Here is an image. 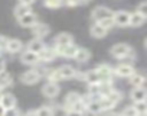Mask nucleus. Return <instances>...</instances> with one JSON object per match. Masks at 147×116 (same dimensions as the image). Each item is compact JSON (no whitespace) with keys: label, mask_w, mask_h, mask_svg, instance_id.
Here are the masks:
<instances>
[{"label":"nucleus","mask_w":147,"mask_h":116,"mask_svg":"<svg viewBox=\"0 0 147 116\" xmlns=\"http://www.w3.org/2000/svg\"><path fill=\"white\" fill-rule=\"evenodd\" d=\"M97 73L101 77V81H114V73H113V67H110L108 64H100L97 68Z\"/></svg>","instance_id":"obj_12"},{"label":"nucleus","mask_w":147,"mask_h":116,"mask_svg":"<svg viewBox=\"0 0 147 116\" xmlns=\"http://www.w3.org/2000/svg\"><path fill=\"white\" fill-rule=\"evenodd\" d=\"M38 55H39V61H43V63L53 61L55 58L58 57L55 46H48V45H45V46H43V49H42Z\"/></svg>","instance_id":"obj_11"},{"label":"nucleus","mask_w":147,"mask_h":116,"mask_svg":"<svg viewBox=\"0 0 147 116\" xmlns=\"http://www.w3.org/2000/svg\"><path fill=\"white\" fill-rule=\"evenodd\" d=\"M138 13H141L143 16H146L147 18V2H141L138 6H137V9H136Z\"/></svg>","instance_id":"obj_34"},{"label":"nucleus","mask_w":147,"mask_h":116,"mask_svg":"<svg viewBox=\"0 0 147 116\" xmlns=\"http://www.w3.org/2000/svg\"><path fill=\"white\" fill-rule=\"evenodd\" d=\"M43 46H45V44H43V39L33 38V39H30V41L28 42V45H26V49H29V51H32V52H36V54H39V52L43 49Z\"/></svg>","instance_id":"obj_22"},{"label":"nucleus","mask_w":147,"mask_h":116,"mask_svg":"<svg viewBox=\"0 0 147 116\" xmlns=\"http://www.w3.org/2000/svg\"><path fill=\"white\" fill-rule=\"evenodd\" d=\"M55 112H53V107L52 106H42L36 110H33V115L36 116H52Z\"/></svg>","instance_id":"obj_29"},{"label":"nucleus","mask_w":147,"mask_h":116,"mask_svg":"<svg viewBox=\"0 0 147 116\" xmlns=\"http://www.w3.org/2000/svg\"><path fill=\"white\" fill-rule=\"evenodd\" d=\"M133 107L136 109L137 116H144V115H147V102H146V100H143V102H136V103L133 104Z\"/></svg>","instance_id":"obj_28"},{"label":"nucleus","mask_w":147,"mask_h":116,"mask_svg":"<svg viewBox=\"0 0 147 116\" xmlns=\"http://www.w3.org/2000/svg\"><path fill=\"white\" fill-rule=\"evenodd\" d=\"M0 97H2V90H0Z\"/></svg>","instance_id":"obj_41"},{"label":"nucleus","mask_w":147,"mask_h":116,"mask_svg":"<svg viewBox=\"0 0 147 116\" xmlns=\"http://www.w3.org/2000/svg\"><path fill=\"white\" fill-rule=\"evenodd\" d=\"M18 2H19V3H25V5H29V6H32V5L36 2V0H18Z\"/></svg>","instance_id":"obj_38"},{"label":"nucleus","mask_w":147,"mask_h":116,"mask_svg":"<svg viewBox=\"0 0 147 116\" xmlns=\"http://www.w3.org/2000/svg\"><path fill=\"white\" fill-rule=\"evenodd\" d=\"M102 28H105L107 31H110V29H113L114 28V20H113V18H107V19H102V20H100L98 22Z\"/></svg>","instance_id":"obj_32"},{"label":"nucleus","mask_w":147,"mask_h":116,"mask_svg":"<svg viewBox=\"0 0 147 116\" xmlns=\"http://www.w3.org/2000/svg\"><path fill=\"white\" fill-rule=\"evenodd\" d=\"M124 116H137V112H136V109L133 107V106H128V107H125L123 112H121Z\"/></svg>","instance_id":"obj_35"},{"label":"nucleus","mask_w":147,"mask_h":116,"mask_svg":"<svg viewBox=\"0 0 147 116\" xmlns=\"http://www.w3.org/2000/svg\"><path fill=\"white\" fill-rule=\"evenodd\" d=\"M74 42V38L71 33H66V32H61L56 35L55 41H53V45L55 46H63V45H68V44H72Z\"/></svg>","instance_id":"obj_18"},{"label":"nucleus","mask_w":147,"mask_h":116,"mask_svg":"<svg viewBox=\"0 0 147 116\" xmlns=\"http://www.w3.org/2000/svg\"><path fill=\"white\" fill-rule=\"evenodd\" d=\"M128 78H130V83H131L133 87H140V86H144V83H146V77L141 73H137V71H134Z\"/></svg>","instance_id":"obj_26"},{"label":"nucleus","mask_w":147,"mask_h":116,"mask_svg":"<svg viewBox=\"0 0 147 116\" xmlns=\"http://www.w3.org/2000/svg\"><path fill=\"white\" fill-rule=\"evenodd\" d=\"M6 41H7V38H5L3 35H0V51H3V49H5Z\"/></svg>","instance_id":"obj_37"},{"label":"nucleus","mask_w":147,"mask_h":116,"mask_svg":"<svg viewBox=\"0 0 147 116\" xmlns=\"http://www.w3.org/2000/svg\"><path fill=\"white\" fill-rule=\"evenodd\" d=\"M0 104L5 107V110L12 109L16 106V97L10 93H2V97H0Z\"/></svg>","instance_id":"obj_17"},{"label":"nucleus","mask_w":147,"mask_h":116,"mask_svg":"<svg viewBox=\"0 0 147 116\" xmlns=\"http://www.w3.org/2000/svg\"><path fill=\"white\" fill-rule=\"evenodd\" d=\"M130 97H131L133 103L146 100V99H147V91H146V87H144V86H140V87H133V90H131V93H130Z\"/></svg>","instance_id":"obj_16"},{"label":"nucleus","mask_w":147,"mask_h":116,"mask_svg":"<svg viewBox=\"0 0 147 116\" xmlns=\"http://www.w3.org/2000/svg\"><path fill=\"white\" fill-rule=\"evenodd\" d=\"M107 29L105 28H102L98 22H95V23H92V26L90 28V33H91V36H94V38H104L105 35H107Z\"/></svg>","instance_id":"obj_23"},{"label":"nucleus","mask_w":147,"mask_h":116,"mask_svg":"<svg viewBox=\"0 0 147 116\" xmlns=\"http://www.w3.org/2000/svg\"><path fill=\"white\" fill-rule=\"evenodd\" d=\"M16 20H18V23H19L22 28H29V29H30V28H32L39 19H38V15L33 13V12L30 10V12H28L26 15L20 16V18L16 19Z\"/></svg>","instance_id":"obj_9"},{"label":"nucleus","mask_w":147,"mask_h":116,"mask_svg":"<svg viewBox=\"0 0 147 116\" xmlns=\"http://www.w3.org/2000/svg\"><path fill=\"white\" fill-rule=\"evenodd\" d=\"M5 112H6V110H5V107H3L2 104H0V116H5Z\"/></svg>","instance_id":"obj_40"},{"label":"nucleus","mask_w":147,"mask_h":116,"mask_svg":"<svg viewBox=\"0 0 147 116\" xmlns=\"http://www.w3.org/2000/svg\"><path fill=\"white\" fill-rule=\"evenodd\" d=\"M90 58H91V52L85 48H78L75 55H74V60H75L77 63H80V64H84V63L90 61Z\"/></svg>","instance_id":"obj_19"},{"label":"nucleus","mask_w":147,"mask_h":116,"mask_svg":"<svg viewBox=\"0 0 147 116\" xmlns=\"http://www.w3.org/2000/svg\"><path fill=\"white\" fill-rule=\"evenodd\" d=\"M110 54L113 57H115L117 60H134L136 58V52L133 51V48L128 44H124V42L113 45L111 49H110Z\"/></svg>","instance_id":"obj_1"},{"label":"nucleus","mask_w":147,"mask_h":116,"mask_svg":"<svg viewBox=\"0 0 147 116\" xmlns=\"http://www.w3.org/2000/svg\"><path fill=\"white\" fill-rule=\"evenodd\" d=\"M12 115H20V110H18V109H16V106H15V107L7 109V110L5 112V116H12Z\"/></svg>","instance_id":"obj_36"},{"label":"nucleus","mask_w":147,"mask_h":116,"mask_svg":"<svg viewBox=\"0 0 147 116\" xmlns=\"http://www.w3.org/2000/svg\"><path fill=\"white\" fill-rule=\"evenodd\" d=\"M55 73H56V76H58V78H59V81H61V80H69V78H74V77H75L77 70L74 68L72 66H61L59 68L55 70Z\"/></svg>","instance_id":"obj_7"},{"label":"nucleus","mask_w":147,"mask_h":116,"mask_svg":"<svg viewBox=\"0 0 147 116\" xmlns=\"http://www.w3.org/2000/svg\"><path fill=\"white\" fill-rule=\"evenodd\" d=\"M134 71H136V70H134V67H133L131 64H128V63L118 64L117 67H114V68H113L114 76H117V77H123V78H128Z\"/></svg>","instance_id":"obj_5"},{"label":"nucleus","mask_w":147,"mask_h":116,"mask_svg":"<svg viewBox=\"0 0 147 116\" xmlns=\"http://www.w3.org/2000/svg\"><path fill=\"white\" fill-rule=\"evenodd\" d=\"M56 49V54L59 57H65V58H74V55H75L78 46L75 44H68V45H63V46H55Z\"/></svg>","instance_id":"obj_10"},{"label":"nucleus","mask_w":147,"mask_h":116,"mask_svg":"<svg viewBox=\"0 0 147 116\" xmlns=\"http://www.w3.org/2000/svg\"><path fill=\"white\" fill-rule=\"evenodd\" d=\"M43 5L49 9H58L63 6V0H43Z\"/></svg>","instance_id":"obj_31"},{"label":"nucleus","mask_w":147,"mask_h":116,"mask_svg":"<svg viewBox=\"0 0 147 116\" xmlns=\"http://www.w3.org/2000/svg\"><path fill=\"white\" fill-rule=\"evenodd\" d=\"M85 110H87L88 113H92V115H98V113L104 112L100 99H90V100L87 102V104H85Z\"/></svg>","instance_id":"obj_15"},{"label":"nucleus","mask_w":147,"mask_h":116,"mask_svg":"<svg viewBox=\"0 0 147 116\" xmlns=\"http://www.w3.org/2000/svg\"><path fill=\"white\" fill-rule=\"evenodd\" d=\"M59 91H61V87H59V84L55 83V81H48V83L42 87V93H43V96L48 97V99H55V97L59 94Z\"/></svg>","instance_id":"obj_8"},{"label":"nucleus","mask_w":147,"mask_h":116,"mask_svg":"<svg viewBox=\"0 0 147 116\" xmlns=\"http://www.w3.org/2000/svg\"><path fill=\"white\" fill-rule=\"evenodd\" d=\"M30 10H32V9H30L29 5H25V3H19V2H18V5H16L15 9H13V15H15L16 19H19L20 16L26 15V13L30 12Z\"/></svg>","instance_id":"obj_27"},{"label":"nucleus","mask_w":147,"mask_h":116,"mask_svg":"<svg viewBox=\"0 0 147 116\" xmlns=\"http://www.w3.org/2000/svg\"><path fill=\"white\" fill-rule=\"evenodd\" d=\"M12 84H13V78L6 70L0 73V90H5V89L10 87Z\"/></svg>","instance_id":"obj_25"},{"label":"nucleus","mask_w":147,"mask_h":116,"mask_svg":"<svg viewBox=\"0 0 147 116\" xmlns=\"http://www.w3.org/2000/svg\"><path fill=\"white\" fill-rule=\"evenodd\" d=\"M113 20H114V26L127 28L130 23V12H127V10L113 12Z\"/></svg>","instance_id":"obj_3"},{"label":"nucleus","mask_w":147,"mask_h":116,"mask_svg":"<svg viewBox=\"0 0 147 116\" xmlns=\"http://www.w3.org/2000/svg\"><path fill=\"white\" fill-rule=\"evenodd\" d=\"M23 49V44L20 39H16V38H10L6 41V45H5V51L9 52V54H18Z\"/></svg>","instance_id":"obj_13"},{"label":"nucleus","mask_w":147,"mask_h":116,"mask_svg":"<svg viewBox=\"0 0 147 116\" xmlns=\"http://www.w3.org/2000/svg\"><path fill=\"white\" fill-rule=\"evenodd\" d=\"M82 81H85L88 86H90V84H98V83L101 81V77H100V74L97 73V70L94 68V70H90V71L84 73V80H82Z\"/></svg>","instance_id":"obj_21"},{"label":"nucleus","mask_w":147,"mask_h":116,"mask_svg":"<svg viewBox=\"0 0 147 116\" xmlns=\"http://www.w3.org/2000/svg\"><path fill=\"white\" fill-rule=\"evenodd\" d=\"M40 78H42V73H40L38 68H35V70H28V71H25V73L20 76V81H22L23 84H26V86H33V84H36Z\"/></svg>","instance_id":"obj_2"},{"label":"nucleus","mask_w":147,"mask_h":116,"mask_svg":"<svg viewBox=\"0 0 147 116\" xmlns=\"http://www.w3.org/2000/svg\"><path fill=\"white\" fill-rule=\"evenodd\" d=\"M32 33H33V36L35 38H39V39H43V38H46L48 35H49V32H51V28L46 25V23H43V22H36L32 28Z\"/></svg>","instance_id":"obj_6"},{"label":"nucleus","mask_w":147,"mask_h":116,"mask_svg":"<svg viewBox=\"0 0 147 116\" xmlns=\"http://www.w3.org/2000/svg\"><path fill=\"white\" fill-rule=\"evenodd\" d=\"M146 16H143L141 13H138L137 10L136 12H133V13H130V23H128V26H133V28H140L144 22H146Z\"/></svg>","instance_id":"obj_20"},{"label":"nucleus","mask_w":147,"mask_h":116,"mask_svg":"<svg viewBox=\"0 0 147 116\" xmlns=\"http://www.w3.org/2000/svg\"><path fill=\"white\" fill-rule=\"evenodd\" d=\"M5 70H6V61L0 58V73H2V71H5Z\"/></svg>","instance_id":"obj_39"},{"label":"nucleus","mask_w":147,"mask_h":116,"mask_svg":"<svg viewBox=\"0 0 147 116\" xmlns=\"http://www.w3.org/2000/svg\"><path fill=\"white\" fill-rule=\"evenodd\" d=\"M81 100V94H78L77 91H71V93H68L66 94V97H65V100H63V112H65V109H68L69 106H72V104H75L77 102H80Z\"/></svg>","instance_id":"obj_24"},{"label":"nucleus","mask_w":147,"mask_h":116,"mask_svg":"<svg viewBox=\"0 0 147 116\" xmlns=\"http://www.w3.org/2000/svg\"><path fill=\"white\" fill-rule=\"evenodd\" d=\"M91 18L94 22H100L102 19H107V18H113V10L105 8V6H97L95 9H92L91 12Z\"/></svg>","instance_id":"obj_4"},{"label":"nucleus","mask_w":147,"mask_h":116,"mask_svg":"<svg viewBox=\"0 0 147 116\" xmlns=\"http://www.w3.org/2000/svg\"><path fill=\"white\" fill-rule=\"evenodd\" d=\"M107 97L114 103V104H118L120 102H121V99H123V94H121V91H118V90H111L108 94H107Z\"/></svg>","instance_id":"obj_30"},{"label":"nucleus","mask_w":147,"mask_h":116,"mask_svg":"<svg viewBox=\"0 0 147 116\" xmlns=\"http://www.w3.org/2000/svg\"><path fill=\"white\" fill-rule=\"evenodd\" d=\"M82 3H84L82 0H63V6H68V8H75Z\"/></svg>","instance_id":"obj_33"},{"label":"nucleus","mask_w":147,"mask_h":116,"mask_svg":"<svg viewBox=\"0 0 147 116\" xmlns=\"http://www.w3.org/2000/svg\"><path fill=\"white\" fill-rule=\"evenodd\" d=\"M20 61L25 64V66H36L39 63V55L36 52H32L29 49L23 51L22 55H20Z\"/></svg>","instance_id":"obj_14"}]
</instances>
